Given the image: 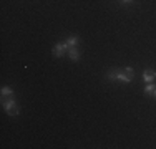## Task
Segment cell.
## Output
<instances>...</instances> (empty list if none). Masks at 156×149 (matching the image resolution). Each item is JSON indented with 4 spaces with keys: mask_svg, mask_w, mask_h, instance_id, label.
I'll use <instances>...</instances> for the list:
<instances>
[{
    "mask_svg": "<svg viewBox=\"0 0 156 149\" xmlns=\"http://www.w3.org/2000/svg\"><path fill=\"white\" fill-rule=\"evenodd\" d=\"M108 80L110 81H121V83L128 85V83H131L133 78L125 71H111V73H108Z\"/></svg>",
    "mask_w": 156,
    "mask_h": 149,
    "instance_id": "6da1fadb",
    "label": "cell"
},
{
    "mask_svg": "<svg viewBox=\"0 0 156 149\" xmlns=\"http://www.w3.org/2000/svg\"><path fill=\"white\" fill-rule=\"evenodd\" d=\"M3 109H5L10 116H17L18 114V108H17V103L13 98H10L9 101H3Z\"/></svg>",
    "mask_w": 156,
    "mask_h": 149,
    "instance_id": "7a4b0ae2",
    "label": "cell"
},
{
    "mask_svg": "<svg viewBox=\"0 0 156 149\" xmlns=\"http://www.w3.org/2000/svg\"><path fill=\"white\" fill-rule=\"evenodd\" d=\"M68 51V47H66V43H57L53 47V50H51V53H53V57H57V58H60L63 57V55Z\"/></svg>",
    "mask_w": 156,
    "mask_h": 149,
    "instance_id": "3957f363",
    "label": "cell"
},
{
    "mask_svg": "<svg viewBox=\"0 0 156 149\" xmlns=\"http://www.w3.org/2000/svg\"><path fill=\"white\" fill-rule=\"evenodd\" d=\"M154 80H156V71H153V70H144L143 71V81L144 83H153Z\"/></svg>",
    "mask_w": 156,
    "mask_h": 149,
    "instance_id": "277c9868",
    "label": "cell"
},
{
    "mask_svg": "<svg viewBox=\"0 0 156 149\" xmlns=\"http://www.w3.org/2000/svg\"><path fill=\"white\" fill-rule=\"evenodd\" d=\"M68 57H70V60H73V61H78V60H80V51L76 50V47L68 48Z\"/></svg>",
    "mask_w": 156,
    "mask_h": 149,
    "instance_id": "5b68a950",
    "label": "cell"
},
{
    "mask_svg": "<svg viewBox=\"0 0 156 149\" xmlns=\"http://www.w3.org/2000/svg\"><path fill=\"white\" fill-rule=\"evenodd\" d=\"M65 43H66V47H68V48H73V47H76V45L80 43V38H78V36H68Z\"/></svg>",
    "mask_w": 156,
    "mask_h": 149,
    "instance_id": "8992f818",
    "label": "cell"
},
{
    "mask_svg": "<svg viewBox=\"0 0 156 149\" xmlns=\"http://www.w3.org/2000/svg\"><path fill=\"white\" fill-rule=\"evenodd\" d=\"M154 89H156V85H153V83H148L146 86H144L143 93H144V95H148V96H150V95H153V93H154Z\"/></svg>",
    "mask_w": 156,
    "mask_h": 149,
    "instance_id": "52a82bcc",
    "label": "cell"
},
{
    "mask_svg": "<svg viewBox=\"0 0 156 149\" xmlns=\"http://www.w3.org/2000/svg\"><path fill=\"white\" fill-rule=\"evenodd\" d=\"M12 95H13L12 88H9V86H3L2 88V96H12Z\"/></svg>",
    "mask_w": 156,
    "mask_h": 149,
    "instance_id": "ba28073f",
    "label": "cell"
},
{
    "mask_svg": "<svg viewBox=\"0 0 156 149\" xmlns=\"http://www.w3.org/2000/svg\"><path fill=\"white\" fill-rule=\"evenodd\" d=\"M135 0H121V3H125V5H128V3H133Z\"/></svg>",
    "mask_w": 156,
    "mask_h": 149,
    "instance_id": "9c48e42d",
    "label": "cell"
},
{
    "mask_svg": "<svg viewBox=\"0 0 156 149\" xmlns=\"http://www.w3.org/2000/svg\"><path fill=\"white\" fill-rule=\"evenodd\" d=\"M153 96H154V98H156V89H154V93H153Z\"/></svg>",
    "mask_w": 156,
    "mask_h": 149,
    "instance_id": "30bf717a",
    "label": "cell"
}]
</instances>
